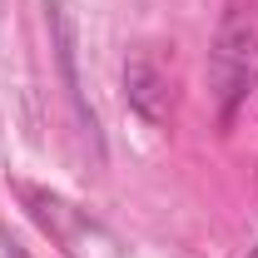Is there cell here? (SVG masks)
Segmentation results:
<instances>
[{"label":"cell","instance_id":"6da1fadb","mask_svg":"<svg viewBox=\"0 0 258 258\" xmlns=\"http://www.w3.org/2000/svg\"><path fill=\"white\" fill-rule=\"evenodd\" d=\"M209 80H214V90H219L224 114H233V104L258 85V25L253 20L233 15L224 25L214 55H209Z\"/></svg>","mask_w":258,"mask_h":258},{"label":"cell","instance_id":"277c9868","mask_svg":"<svg viewBox=\"0 0 258 258\" xmlns=\"http://www.w3.org/2000/svg\"><path fill=\"white\" fill-rule=\"evenodd\" d=\"M5 253H10V258H30L25 248H20V243H15V238H5Z\"/></svg>","mask_w":258,"mask_h":258},{"label":"cell","instance_id":"7a4b0ae2","mask_svg":"<svg viewBox=\"0 0 258 258\" xmlns=\"http://www.w3.org/2000/svg\"><path fill=\"white\" fill-rule=\"evenodd\" d=\"M124 99L144 124H169V114H174V85H169L164 64L149 50H134L124 60Z\"/></svg>","mask_w":258,"mask_h":258},{"label":"cell","instance_id":"3957f363","mask_svg":"<svg viewBox=\"0 0 258 258\" xmlns=\"http://www.w3.org/2000/svg\"><path fill=\"white\" fill-rule=\"evenodd\" d=\"M45 10H50V30H55V60H60L64 90H70V104H75L80 124L95 134V109L85 104V90H80V70H75V20H70L64 0H45Z\"/></svg>","mask_w":258,"mask_h":258},{"label":"cell","instance_id":"5b68a950","mask_svg":"<svg viewBox=\"0 0 258 258\" xmlns=\"http://www.w3.org/2000/svg\"><path fill=\"white\" fill-rule=\"evenodd\" d=\"M248 258H258V248H253V253H248Z\"/></svg>","mask_w":258,"mask_h":258}]
</instances>
